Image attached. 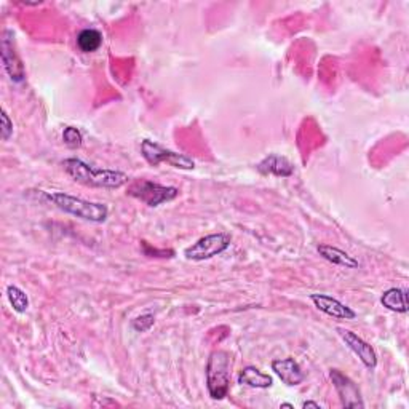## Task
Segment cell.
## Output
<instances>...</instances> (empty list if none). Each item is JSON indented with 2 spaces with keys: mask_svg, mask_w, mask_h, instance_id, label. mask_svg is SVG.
<instances>
[{
  "mask_svg": "<svg viewBox=\"0 0 409 409\" xmlns=\"http://www.w3.org/2000/svg\"><path fill=\"white\" fill-rule=\"evenodd\" d=\"M62 168L75 182H80L88 187H104L119 189L128 182V176L121 171L94 168L80 158H66Z\"/></svg>",
  "mask_w": 409,
  "mask_h": 409,
  "instance_id": "obj_1",
  "label": "cell"
},
{
  "mask_svg": "<svg viewBox=\"0 0 409 409\" xmlns=\"http://www.w3.org/2000/svg\"><path fill=\"white\" fill-rule=\"evenodd\" d=\"M43 197L64 213L89 222H104L109 216V208L104 203L83 200L80 197L64 194V192H43Z\"/></svg>",
  "mask_w": 409,
  "mask_h": 409,
  "instance_id": "obj_2",
  "label": "cell"
},
{
  "mask_svg": "<svg viewBox=\"0 0 409 409\" xmlns=\"http://www.w3.org/2000/svg\"><path fill=\"white\" fill-rule=\"evenodd\" d=\"M230 355L226 350H214L207 363V387L213 400H224L230 386Z\"/></svg>",
  "mask_w": 409,
  "mask_h": 409,
  "instance_id": "obj_3",
  "label": "cell"
},
{
  "mask_svg": "<svg viewBox=\"0 0 409 409\" xmlns=\"http://www.w3.org/2000/svg\"><path fill=\"white\" fill-rule=\"evenodd\" d=\"M128 195L143 202L147 207H158V204L175 200L179 190L171 185H162L158 182L147 181V179H136L128 185Z\"/></svg>",
  "mask_w": 409,
  "mask_h": 409,
  "instance_id": "obj_4",
  "label": "cell"
},
{
  "mask_svg": "<svg viewBox=\"0 0 409 409\" xmlns=\"http://www.w3.org/2000/svg\"><path fill=\"white\" fill-rule=\"evenodd\" d=\"M141 152H143V157L149 162L151 165L157 166L160 163H168L173 168L179 170H194L195 162L190 157L184 156V153H179L175 151L165 149L157 143H153L151 139H144L143 144H141Z\"/></svg>",
  "mask_w": 409,
  "mask_h": 409,
  "instance_id": "obj_5",
  "label": "cell"
},
{
  "mask_svg": "<svg viewBox=\"0 0 409 409\" xmlns=\"http://www.w3.org/2000/svg\"><path fill=\"white\" fill-rule=\"evenodd\" d=\"M230 246V235L226 232L209 234L192 243L189 248L184 249L185 259L189 261H204L226 251Z\"/></svg>",
  "mask_w": 409,
  "mask_h": 409,
  "instance_id": "obj_6",
  "label": "cell"
},
{
  "mask_svg": "<svg viewBox=\"0 0 409 409\" xmlns=\"http://www.w3.org/2000/svg\"><path fill=\"white\" fill-rule=\"evenodd\" d=\"M0 56H2L4 69L6 70L10 79L15 83H21L26 80L24 64L19 58L15 48V40H13V32L5 31L2 36V43H0Z\"/></svg>",
  "mask_w": 409,
  "mask_h": 409,
  "instance_id": "obj_7",
  "label": "cell"
},
{
  "mask_svg": "<svg viewBox=\"0 0 409 409\" xmlns=\"http://www.w3.org/2000/svg\"><path fill=\"white\" fill-rule=\"evenodd\" d=\"M329 377L344 408H364L360 388L356 387V383L349 376H345L339 369H331Z\"/></svg>",
  "mask_w": 409,
  "mask_h": 409,
  "instance_id": "obj_8",
  "label": "cell"
},
{
  "mask_svg": "<svg viewBox=\"0 0 409 409\" xmlns=\"http://www.w3.org/2000/svg\"><path fill=\"white\" fill-rule=\"evenodd\" d=\"M337 332L341 334L342 341L347 344V347L354 351L358 358H360L364 366H366L368 369H376V366H377L376 350L371 347L366 341H363L360 336H356L355 332L350 331V329L339 328Z\"/></svg>",
  "mask_w": 409,
  "mask_h": 409,
  "instance_id": "obj_9",
  "label": "cell"
},
{
  "mask_svg": "<svg viewBox=\"0 0 409 409\" xmlns=\"http://www.w3.org/2000/svg\"><path fill=\"white\" fill-rule=\"evenodd\" d=\"M310 300L313 305L317 307L320 312L326 313L332 318L337 320H354L356 317L355 310H351L349 305H345L341 300L328 296V294H322V293H313L310 294Z\"/></svg>",
  "mask_w": 409,
  "mask_h": 409,
  "instance_id": "obj_10",
  "label": "cell"
},
{
  "mask_svg": "<svg viewBox=\"0 0 409 409\" xmlns=\"http://www.w3.org/2000/svg\"><path fill=\"white\" fill-rule=\"evenodd\" d=\"M272 371L277 374L286 386L294 387L304 382L305 374L300 369L299 363L294 358H285V360L272 361Z\"/></svg>",
  "mask_w": 409,
  "mask_h": 409,
  "instance_id": "obj_11",
  "label": "cell"
},
{
  "mask_svg": "<svg viewBox=\"0 0 409 409\" xmlns=\"http://www.w3.org/2000/svg\"><path fill=\"white\" fill-rule=\"evenodd\" d=\"M258 170L262 175H272L277 178H290L294 173V166L290 160L272 153L258 163Z\"/></svg>",
  "mask_w": 409,
  "mask_h": 409,
  "instance_id": "obj_12",
  "label": "cell"
},
{
  "mask_svg": "<svg viewBox=\"0 0 409 409\" xmlns=\"http://www.w3.org/2000/svg\"><path fill=\"white\" fill-rule=\"evenodd\" d=\"M317 251L320 253V256H322L323 259H326V261L331 262V264H334V266H341V267H345V268H358V267H360V262L351 258L350 254L342 251V249L336 248V246L320 245L317 248Z\"/></svg>",
  "mask_w": 409,
  "mask_h": 409,
  "instance_id": "obj_13",
  "label": "cell"
},
{
  "mask_svg": "<svg viewBox=\"0 0 409 409\" xmlns=\"http://www.w3.org/2000/svg\"><path fill=\"white\" fill-rule=\"evenodd\" d=\"M239 383H241V386L254 387V388H268V387H272L273 379L268 374L261 373L258 368L246 366L240 371Z\"/></svg>",
  "mask_w": 409,
  "mask_h": 409,
  "instance_id": "obj_14",
  "label": "cell"
},
{
  "mask_svg": "<svg viewBox=\"0 0 409 409\" xmlns=\"http://www.w3.org/2000/svg\"><path fill=\"white\" fill-rule=\"evenodd\" d=\"M381 304L392 312L406 313L408 312L406 291L401 290V288H390V290L382 294Z\"/></svg>",
  "mask_w": 409,
  "mask_h": 409,
  "instance_id": "obj_15",
  "label": "cell"
},
{
  "mask_svg": "<svg viewBox=\"0 0 409 409\" xmlns=\"http://www.w3.org/2000/svg\"><path fill=\"white\" fill-rule=\"evenodd\" d=\"M102 45V36L99 31L96 29H83L77 36V47L80 48L83 53H93V51L99 50Z\"/></svg>",
  "mask_w": 409,
  "mask_h": 409,
  "instance_id": "obj_16",
  "label": "cell"
},
{
  "mask_svg": "<svg viewBox=\"0 0 409 409\" xmlns=\"http://www.w3.org/2000/svg\"><path fill=\"white\" fill-rule=\"evenodd\" d=\"M6 298H9V302L13 307V310L18 313H24L29 309V298L21 288H18L15 285L6 286Z\"/></svg>",
  "mask_w": 409,
  "mask_h": 409,
  "instance_id": "obj_17",
  "label": "cell"
},
{
  "mask_svg": "<svg viewBox=\"0 0 409 409\" xmlns=\"http://www.w3.org/2000/svg\"><path fill=\"white\" fill-rule=\"evenodd\" d=\"M62 141H64V144L70 147V149H77V147L82 146L83 136L80 130H77V128L74 126H67V128H64V131H62Z\"/></svg>",
  "mask_w": 409,
  "mask_h": 409,
  "instance_id": "obj_18",
  "label": "cell"
},
{
  "mask_svg": "<svg viewBox=\"0 0 409 409\" xmlns=\"http://www.w3.org/2000/svg\"><path fill=\"white\" fill-rule=\"evenodd\" d=\"M153 323H156V317L152 313H144V315H139L133 320L131 328L136 332H146L152 328Z\"/></svg>",
  "mask_w": 409,
  "mask_h": 409,
  "instance_id": "obj_19",
  "label": "cell"
},
{
  "mask_svg": "<svg viewBox=\"0 0 409 409\" xmlns=\"http://www.w3.org/2000/svg\"><path fill=\"white\" fill-rule=\"evenodd\" d=\"M0 120H2V128H0V131H2V139L9 141L13 136V121L10 120L9 114H6L4 109L2 115H0Z\"/></svg>",
  "mask_w": 409,
  "mask_h": 409,
  "instance_id": "obj_20",
  "label": "cell"
},
{
  "mask_svg": "<svg viewBox=\"0 0 409 409\" xmlns=\"http://www.w3.org/2000/svg\"><path fill=\"white\" fill-rule=\"evenodd\" d=\"M143 246H144V253L147 254V256H151V254H158V258H170V256H166V254H175L173 251H158V249H156V248H151L149 245H147L146 241H143Z\"/></svg>",
  "mask_w": 409,
  "mask_h": 409,
  "instance_id": "obj_21",
  "label": "cell"
},
{
  "mask_svg": "<svg viewBox=\"0 0 409 409\" xmlns=\"http://www.w3.org/2000/svg\"><path fill=\"white\" fill-rule=\"evenodd\" d=\"M302 408H304V409H307V408H317V409H320V408H322V405H320V403H315V401H304V403H302Z\"/></svg>",
  "mask_w": 409,
  "mask_h": 409,
  "instance_id": "obj_22",
  "label": "cell"
},
{
  "mask_svg": "<svg viewBox=\"0 0 409 409\" xmlns=\"http://www.w3.org/2000/svg\"><path fill=\"white\" fill-rule=\"evenodd\" d=\"M280 408H291V409H293L294 406H293V405H290V403H281Z\"/></svg>",
  "mask_w": 409,
  "mask_h": 409,
  "instance_id": "obj_23",
  "label": "cell"
}]
</instances>
